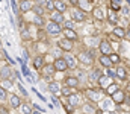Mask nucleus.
<instances>
[{
	"instance_id": "f257e3e1",
	"label": "nucleus",
	"mask_w": 130,
	"mask_h": 114,
	"mask_svg": "<svg viewBox=\"0 0 130 114\" xmlns=\"http://www.w3.org/2000/svg\"><path fill=\"white\" fill-rule=\"evenodd\" d=\"M77 62H82V64H85V66H91V64H94L92 52H86V50L80 52V53L77 55Z\"/></svg>"
},
{
	"instance_id": "f03ea898",
	"label": "nucleus",
	"mask_w": 130,
	"mask_h": 114,
	"mask_svg": "<svg viewBox=\"0 0 130 114\" xmlns=\"http://www.w3.org/2000/svg\"><path fill=\"white\" fill-rule=\"evenodd\" d=\"M45 31H47V34H48V35H59V34L62 32V28H61V24H59V23H56V21L50 20V21L45 24Z\"/></svg>"
},
{
	"instance_id": "7ed1b4c3",
	"label": "nucleus",
	"mask_w": 130,
	"mask_h": 114,
	"mask_svg": "<svg viewBox=\"0 0 130 114\" xmlns=\"http://www.w3.org/2000/svg\"><path fill=\"white\" fill-rule=\"evenodd\" d=\"M71 18H73V21H76V23H82V21L86 20V12L82 11L80 8H76V9H73V12H71Z\"/></svg>"
},
{
	"instance_id": "20e7f679",
	"label": "nucleus",
	"mask_w": 130,
	"mask_h": 114,
	"mask_svg": "<svg viewBox=\"0 0 130 114\" xmlns=\"http://www.w3.org/2000/svg\"><path fill=\"white\" fill-rule=\"evenodd\" d=\"M98 49H100L101 55H110L113 52V49H112V46H110V43L107 40H101L98 43Z\"/></svg>"
},
{
	"instance_id": "39448f33",
	"label": "nucleus",
	"mask_w": 130,
	"mask_h": 114,
	"mask_svg": "<svg viewBox=\"0 0 130 114\" xmlns=\"http://www.w3.org/2000/svg\"><path fill=\"white\" fill-rule=\"evenodd\" d=\"M110 96H112V100H113L115 105H120V104H123V102L126 100V93H124L123 90H120V88H118L113 94H110Z\"/></svg>"
},
{
	"instance_id": "423d86ee",
	"label": "nucleus",
	"mask_w": 130,
	"mask_h": 114,
	"mask_svg": "<svg viewBox=\"0 0 130 114\" xmlns=\"http://www.w3.org/2000/svg\"><path fill=\"white\" fill-rule=\"evenodd\" d=\"M85 94H86V97L91 100V102H98L100 100V97H101V93L98 91V90H92V88H88L86 91H85Z\"/></svg>"
},
{
	"instance_id": "0eeeda50",
	"label": "nucleus",
	"mask_w": 130,
	"mask_h": 114,
	"mask_svg": "<svg viewBox=\"0 0 130 114\" xmlns=\"http://www.w3.org/2000/svg\"><path fill=\"white\" fill-rule=\"evenodd\" d=\"M58 46H59V49H62L64 52H71L74 44H73L71 40H68V38H62V40L58 41Z\"/></svg>"
},
{
	"instance_id": "6e6552de",
	"label": "nucleus",
	"mask_w": 130,
	"mask_h": 114,
	"mask_svg": "<svg viewBox=\"0 0 130 114\" xmlns=\"http://www.w3.org/2000/svg\"><path fill=\"white\" fill-rule=\"evenodd\" d=\"M62 58L65 59V62H67V67H68V69H76V67H77V58H76V56H73L71 53H65Z\"/></svg>"
},
{
	"instance_id": "1a4fd4ad",
	"label": "nucleus",
	"mask_w": 130,
	"mask_h": 114,
	"mask_svg": "<svg viewBox=\"0 0 130 114\" xmlns=\"http://www.w3.org/2000/svg\"><path fill=\"white\" fill-rule=\"evenodd\" d=\"M53 67H55V70H56V72H65V70L68 69L64 58H56V59H55V62H53Z\"/></svg>"
},
{
	"instance_id": "9d476101",
	"label": "nucleus",
	"mask_w": 130,
	"mask_h": 114,
	"mask_svg": "<svg viewBox=\"0 0 130 114\" xmlns=\"http://www.w3.org/2000/svg\"><path fill=\"white\" fill-rule=\"evenodd\" d=\"M67 99H68V105H71L73 108H74V107H79V105H80V96H79V94L70 93V94L67 96Z\"/></svg>"
},
{
	"instance_id": "9b49d317",
	"label": "nucleus",
	"mask_w": 130,
	"mask_h": 114,
	"mask_svg": "<svg viewBox=\"0 0 130 114\" xmlns=\"http://www.w3.org/2000/svg\"><path fill=\"white\" fill-rule=\"evenodd\" d=\"M115 78H120L121 81H127L129 73H127V70H126L123 66H118V67H117V70H115Z\"/></svg>"
},
{
	"instance_id": "f8f14e48",
	"label": "nucleus",
	"mask_w": 130,
	"mask_h": 114,
	"mask_svg": "<svg viewBox=\"0 0 130 114\" xmlns=\"http://www.w3.org/2000/svg\"><path fill=\"white\" fill-rule=\"evenodd\" d=\"M65 85L70 88H77L79 87V79L76 76H67L65 78Z\"/></svg>"
},
{
	"instance_id": "ddd939ff",
	"label": "nucleus",
	"mask_w": 130,
	"mask_h": 114,
	"mask_svg": "<svg viewBox=\"0 0 130 114\" xmlns=\"http://www.w3.org/2000/svg\"><path fill=\"white\" fill-rule=\"evenodd\" d=\"M41 70H42V73H44L45 78L53 76V73L56 72V70H55V67H53V64H44V66L41 67Z\"/></svg>"
},
{
	"instance_id": "4468645a",
	"label": "nucleus",
	"mask_w": 130,
	"mask_h": 114,
	"mask_svg": "<svg viewBox=\"0 0 130 114\" xmlns=\"http://www.w3.org/2000/svg\"><path fill=\"white\" fill-rule=\"evenodd\" d=\"M92 15H94V18H95V20H100V21H103V20L106 18L104 11H103L100 6H97V8H94V9H92Z\"/></svg>"
},
{
	"instance_id": "2eb2a0df",
	"label": "nucleus",
	"mask_w": 130,
	"mask_h": 114,
	"mask_svg": "<svg viewBox=\"0 0 130 114\" xmlns=\"http://www.w3.org/2000/svg\"><path fill=\"white\" fill-rule=\"evenodd\" d=\"M9 105H11L14 110H17V108L21 105V99H20L18 96H15V94H11V96H9Z\"/></svg>"
},
{
	"instance_id": "dca6fc26",
	"label": "nucleus",
	"mask_w": 130,
	"mask_h": 114,
	"mask_svg": "<svg viewBox=\"0 0 130 114\" xmlns=\"http://www.w3.org/2000/svg\"><path fill=\"white\" fill-rule=\"evenodd\" d=\"M62 31H64V37H65V38H68V40H71V41L77 40V34H76V31H74V29H70V28H64Z\"/></svg>"
},
{
	"instance_id": "f3484780",
	"label": "nucleus",
	"mask_w": 130,
	"mask_h": 114,
	"mask_svg": "<svg viewBox=\"0 0 130 114\" xmlns=\"http://www.w3.org/2000/svg\"><path fill=\"white\" fill-rule=\"evenodd\" d=\"M32 6H33V3L30 0H21V3H20V11L26 14V12H29V11L32 9Z\"/></svg>"
},
{
	"instance_id": "a211bd4d",
	"label": "nucleus",
	"mask_w": 130,
	"mask_h": 114,
	"mask_svg": "<svg viewBox=\"0 0 130 114\" xmlns=\"http://www.w3.org/2000/svg\"><path fill=\"white\" fill-rule=\"evenodd\" d=\"M50 14H52V20H53V21H56V23H59V24H61V23H64V15H62V12H59V11L53 9Z\"/></svg>"
},
{
	"instance_id": "6ab92c4d",
	"label": "nucleus",
	"mask_w": 130,
	"mask_h": 114,
	"mask_svg": "<svg viewBox=\"0 0 130 114\" xmlns=\"http://www.w3.org/2000/svg\"><path fill=\"white\" fill-rule=\"evenodd\" d=\"M120 88V85L118 84H115V82H110V84H107L106 85V88H104V93L107 94V96H110V94H113L117 90Z\"/></svg>"
},
{
	"instance_id": "aec40b11",
	"label": "nucleus",
	"mask_w": 130,
	"mask_h": 114,
	"mask_svg": "<svg viewBox=\"0 0 130 114\" xmlns=\"http://www.w3.org/2000/svg\"><path fill=\"white\" fill-rule=\"evenodd\" d=\"M11 76H12V69L9 66H3L0 69V78L2 79H5V78H9L11 79Z\"/></svg>"
},
{
	"instance_id": "412c9836",
	"label": "nucleus",
	"mask_w": 130,
	"mask_h": 114,
	"mask_svg": "<svg viewBox=\"0 0 130 114\" xmlns=\"http://www.w3.org/2000/svg\"><path fill=\"white\" fill-rule=\"evenodd\" d=\"M112 35H115V37L118 38V40H124V37L127 35V32L123 29V28H113V31H112Z\"/></svg>"
},
{
	"instance_id": "4be33fe9",
	"label": "nucleus",
	"mask_w": 130,
	"mask_h": 114,
	"mask_svg": "<svg viewBox=\"0 0 130 114\" xmlns=\"http://www.w3.org/2000/svg\"><path fill=\"white\" fill-rule=\"evenodd\" d=\"M53 6H55L56 11H59V12H62V14H64L65 9H67V6H65V3L62 0H53Z\"/></svg>"
},
{
	"instance_id": "5701e85b",
	"label": "nucleus",
	"mask_w": 130,
	"mask_h": 114,
	"mask_svg": "<svg viewBox=\"0 0 130 114\" xmlns=\"http://www.w3.org/2000/svg\"><path fill=\"white\" fill-rule=\"evenodd\" d=\"M48 90L53 93V94H61V85L58 82H50L48 84Z\"/></svg>"
},
{
	"instance_id": "b1692460",
	"label": "nucleus",
	"mask_w": 130,
	"mask_h": 114,
	"mask_svg": "<svg viewBox=\"0 0 130 114\" xmlns=\"http://www.w3.org/2000/svg\"><path fill=\"white\" fill-rule=\"evenodd\" d=\"M100 64H101L104 69L110 67L112 62H110V59H109V55H101V56H100Z\"/></svg>"
},
{
	"instance_id": "393cba45",
	"label": "nucleus",
	"mask_w": 130,
	"mask_h": 114,
	"mask_svg": "<svg viewBox=\"0 0 130 114\" xmlns=\"http://www.w3.org/2000/svg\"><path fill=\"white\" fill-rule=\"evenodd\" d=\"M107 20H109L110 23H113V24H115V23L118 21V17H117V12H115L113 9H109V11H107Z\"/></svg>"
},
{
	"instance_id": "a878e982",
	"label": "nucleus",
	"mask_w": 130,
	"mask_h": 114,
	"mask_svg": "<svg viewBox=\"0 0 130 114\" xmlns=\"http://www.w3.org/2000/svg\"><path fill=\"white\" fill-rule=\"evenodd\" d=\"M42 66H44V58H42V56L33 58V67H35V69H41Z\"/></svg>"
},
{
	"instance_id": "bb28decb",
	"label": "nucleus",
	"mask_w": 130,
	"mask_h": 114,
	"mask_svg": "<svg viewBox=\"0 0 130 114\" xmlns=\"http://www.w3.org/2000/svg\"><path fill=\"white\" fill-rule=\"evenodd\" d=\"M0 85L5 88V90H9L11 87H12V81L9 79V78H5V79H2V82H0Z\"/></svg>"
},
{
	"instance_id": "cd10ccee",
	"label": "nucleus",
	"mask_w": 130,
	"mask_h": 114,
	"mask_svg": "<svg viewBox=\"0 0 130 114\" xmlns=\"http://www.w3.org/2000/svg\"><path fill=\"white\" fill-rule=\"evenodd\" d=\"M109 59H110L112 64H118V62H120V56H118V53H115V52H112V53L109 55Z\"/></svg>"
},
{
	"instance_id": "c85d7f7f",
	"label": "nucleus",
	"mask_w": 130,
	"mask_h": 114,
	"mask_svg": "<svg viewBox=\"0 0 130 114\" xmlns=\"http://www.w3.org/2000/svg\"><path fill=\"white\" fill-rule=\"evenodd\" d=\"M8 99V90H5L2 85H0V102H5Z\"/></svg>"
},
{
	"instance_id": "c756f323",
	"label": "nucleus",
	"mask_w": 130,
	"mask_h": 114,
	"mask_svg": "<svg viewBox=\"0 0 130 114\" xmlns=\"http://www.w3.org/2000/svg\"><path fill=\"white\" fill-rule=\"evenodd\" d=\"M32 21L36 24V26H42V24H44V20H42V17H41V15H38V14H35V17H33Z\"/></svg>"
},
{
	"instance_id": "7c9ffc66",
	"label": "nucleus",
	"mask_w": 130,
	"mask_h": 114,
	"mask_svg": "<svg viewBox=\"0 0 130 114\" xmlns=\"http://www.w3.org/2000/svg\"><path fill=\"white\" fill-rule=\"evenodd\" d=\"M18 108L21 110V113H33V110L30 108V105H27V104H21Z\"/></svg>"
},
{
	"instance_id": "2f4dec72",
	"label": "nucleus",
	"mask_w": 130,
	"mask_h": 114,
	"mask_svg": "<svg viewBox=\"0 0 130 114\" xmlns=\"http://www.w3.org/2000/svg\"><path fill=\"white\" fill-rule=\"evenodd\" d=\"M83 111H89V113H97V108L92 107L91 104H85L83 105Z\"/></svg>"
},
{
	"instance_id": "473e14b6",
	"label": "nucleus",
	"mask_w": 130,
	"mask_h": 114,
	"mask_svg": "<svg viewBox=\"0 0 130 114\" xmlns=\"http://www.w3.org/2000/svg\"><path fill=\"white\" fill-rule=\"evenodd\" d=\"M44 5H45V9H47L48 12H52V11L55 9V6H53V0H45Z\"/></svg>"
},
{
	"instance_id": "72a5a7b5",
	"label": "nucleus",
	"mask_w": 130,
	"mask_h": 114,
	"mask_svg": "<svg viewBox=\"0 0 130 114\" xmlns=\"http://www.w3.org/2000/svg\"><path fill=\"white\" fill-rule=\"evenodd\" d=\"M98 84H100V85H103V87H106V85H107V76H100V78H98Z\"/></svg>"
},
{
	"instance_id": "f704fd0d",
	"label": "nucleus",
	"mask_w": 130,
	"mask_h": 114,
	"mask_svg": "<svg viewBox=\"0 0 130 114\" xmlns=\"http://www.w3.org/2000/svg\"><path fill=\"white\" fill-rule=\"evenodd\" d=\"M100 76H101V70H95V72L92 73V76H91V81H98Z\"/></svg>"
},
{
	"instance_id": "c9c22d12",
	"label": "nucleus",
	"mask_w": 130,
	"mask_h": 114,
	"mask_svg": "<svg viewBox=\"0 0 130 114\" xmlns=\"http://www.w3.org/2000/svg\"><path fill=\"white\" fill-rule=\"evenodd\" d=\"M21 37H23V40H29V37H30V35H29V32H27L24 28L21 29Z\"/></svg>"
},
{
	"instance_id": "e433bc0d",
	"label": "nucleus",
	"mask_w": 130,
	"mask_h": 114,
	"mask_svg": "<svg viewBox=\"0 0 130 114\" xmlns=\"http://www.w3.org/2000/svg\"><path fill=\"white\" fill-rule=\"evenodd\" d=\"M107 78H115V70H112L110 67H107Z\"/></svg>"
},
{
	"instance_id": "4c0bfd02",
	"label": "nucleus",
	"mask_w": 130,
	"mask_h": 114,
	"mask_svg": "<svg viewBox=\"0 0 130 114\" xmlns=\"http://www.w3.org/2000/svg\"><path fill=\"white\" fill-rule=\"evenodd\" d=\"M64 28H70V29H74V24H73V21H64Z\"/></svg>"
},
{
	"instance_id": "58836bf2",
	"label": "nucleus",
	"mask_w": 130,
	"mask_h": 114,
	"mask_svg": "<svg viewBox=\"0 0 130 114\" xmlns=\"http://www.w3.org/2000/svg\"><path fill=\"white\" fill-rule=\"evenodd\" d=\"M61 93H62L64 96H68V94L71 93V91H70V87H65V88H62V90H61Z\"/></svg>"
},
{
	"instance_id": "ea45409f",
	"label": "nucleus",
	"mask_w": 130,
	"mask_h": 114,
	"mask_svg": "<svg viewBox=\"0 0 130 114\" xmlns=\"http://www.w3.org/2000/svg\"><path fill=\"white\" fill-rule=\"evenodd\" d=\"M6 113H9V110L6 107H0V114H6Z\"/></svg>"
},
{
	"instance_id": "a19ab883",
	"label": "nucleus",
	"mask_w": 130,
	"mask_h": 114,
	"mask_svg": "<svg viewBox=\"0 0 130 114\" xmlns=\"http://www.w3.org/2000/svg\"><path fill=\"white\" fill-rule=\"evenodd\" d=\"M44 3H45V0H36V5H41V6H42Z\"/></svg>"
},
{
	"instance_id": "79ce46f5",
	"label": "nucleus",
	"mask_w": 130,
	"mask_h": 114,
	"mask_svg": "<svg viewBox=\"0 0 130 114\" xmlns=\"http://www.w3.org/2000/svg\"><path fill=\"white\" fill-rule=\"evenodd\" d=\"M70 3H71V5H74V6H76V5H79V0H70Z\"/></svg>"
},
{
	"instance_id": "37998d69",
	"label": "nucleus",
	"mask_w": 130,
	"mask_h": 114,
	"mask_svg": "<svg viewBox=\"0 0 130 114\" xmlns=\"http://www.w3.org/2000/svg\"><path fill=\"white\" fill-rule=\"evenodd\" d=\"M124 14H126V15H129V8H127V6L124 8Z\"/></svg>"
},
{
	"instance_id": "c03bdc74",
	"label": "nucleus",
	"mask_w": 130,
	"mask_h": 114,
	"mask_svg": "<svg viewBox=\"0 0 130 114\" xmlns=\"http://www.w3.org/2000/svg\"><path fill=\"white\" fill-rule=\"evenodd\" d=\"M112 2H115V3H118V5H120V3H121L123 0H112Z\"/></svg>"
},
{
	"instance_id": "a18cd8bd",
	"label": "nucleus",
	"mask_w": 130,
	"mask_h": 114,
	"mask_svg": "<svg viewBox=\"0 0 130 114\" xmlns=\"http://www.w3.org/2000/svg\"><path fill=\"white\" fill-rule=\"evenodd\" d=\"M0 46H2V41H0Z\"/></svg>"
}]
</instances>
